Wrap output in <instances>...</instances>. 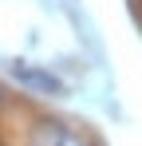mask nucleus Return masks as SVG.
<instances>
[{"label":"nucleus","instance_id":"nucleus-1","mask_svg":"<svg viewBox=\"0 0 142 146\" xmlns=\"http://www.w3.org/2000/svg\"><path fill=\"white\" fill-rule=\"evenodd\" d=\"M8 71L20 79L24 87H32V91H44V95H63V79L59 75L44 71V67H36V63H8Z\"/></svg>","mask_w":142,"mask_h":146}]
</instances>
